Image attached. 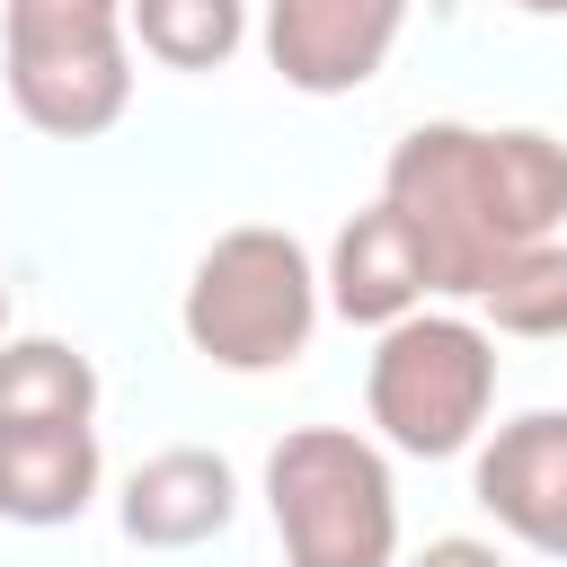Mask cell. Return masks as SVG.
Segmentation results:
<instances>
[{
  "label": "cell",
  "mask_w": 567,
  "mask_h": 567,
  "mask_svg": "<svg viewBox=\"0 0 567 567\" xmlns=\"http://www.w3.org/2000/svg\"><path fill=\"white\" fill-rule=\"evenodd\" d=\"M381 204L416 230L434 292L478 301L514 248L558 239L567 142L540 124H416L381 168Z\"/></svg>",
  "instance_id": "obj_1"
},
{
  "label": "cell",
  "mask_w": 567,
  "mask_h": 567,
  "mask_svg": "<svg viewBox=\"0 0 567 567\" xmlns=\"http://www.w3.org/2000/svg\"><path fill=\"white\" fill-rule=\"evenodd\" d=\"M319 301H328V284H319L310 248L292 230H275V221H239V230H221L195 257L177 319H186V346L204 363H221V372H284V363L310 354Z\"/></svg>",
  "instance_id": "obj_2"
},
{
  "label": "cell",
  "mask_w": 567,
  "mask_h": 567,
  "mask_svg": "<svg viewBox=\"0 0 567 567\" xmlns=\"http://www.w3.org/2000/svg\"><path fill=\"white\" fill-rule=\"evenodd\" d=\"M284 567H399V487L354 425H292L266 452Z\"/></svg>",
  "instance_id": "obj_3"
},
{
  "label": "cell",
  "mask_w": 567,
  "mask_h": 567,
  "mask_svg": "<svg viewBox=\"0 0 567 567\" xmlns=\"http://www.w3.org/2000/svg\"><path fill=\"white\" fill-rule=\"evenodd\" d=\"M124 0H0V62L9 97L35 133L89 142L133 106V44Z\"/></svg>",
  "instance_id": "obj_4"
},
{
  "label": "cell",
  "mask_w": 567,
  "mask_h": 567,
  "mask_svg": "<svg viewBox=\"0 0 567 567\" xmlns=\"http://www.w3.org/2000/svg\"><path fill=\"white\" fill-rule=\"evenodd\" d=\"M363 408L416 461L470 452L487 408H496V337L478 319H461V310L390 319L381 346H372V372H363Z\"/></svg>",
  "instance_id": "obj_5"
},
{
  "label": "cell",
  "mask_w": 567,
  "mask_h": 567,
  "mask_svg": "<svg viewBox=\"0 0 567 567\" xmlns=\"http://www.w3.org/2000/svg\"><path fill=\"white\" fill-rule=\"evenodd\" d=\"M408 27V0H266V62L301 97L363 89Z\"/></svg>",
  "instance_id": "obj_6"
},
{
  "label": "cell",
  "mask_w": 567,
  "mask_h": 567,
  "mask_svg": "<svg viewBox=\"0 0 567 567\" xmlns=\"http://www.w3.org/2000/svg\"><path fill=\"white\" fill-rule=\"evenodd\" d=\"M478 505L540 558H567V408H532L478 443Z\"/></svg>",
  "instance_id": "obj_7"
},
{
  "label": "cell",
  "mask_w": 567,
  "mask_h": 567,
  "mask_svg": "<svg viewBox=\"0 0 567 567\" xmlns=\"http://www.w3.org/2000/svg\"><path fill=\"white\" fill-rule=\"evenodd\" d=\"M115 514H124V540H142V549H204L213 532H230L239 478H230L221 452L168 443V452H151V461L124 478Z\"/></svg>",
  "instance_id": "obj_8"
},
{
  "label": "cell",
  "mask_w": 567,
  "mask_h": 567,
  "mask_svg": "<svg viewBox=\"0 0 567 567\" xmlns=\"http://www.w3.org/2000/svg\"><path fill=\"white\" fill-rule=\"evenodd\" d=\"M328 310L337 319H354V328H390V319H408V310H425V292H434V266H425V248H416V230L390 213V204H363L346 230H337V248H328Z\"/></svg>",
  "instance_id": "obj_9"
},
{
  "label": "cell",
  "mask_w": 567,
  "mask_h": 567,
  "mask_svg": "<svg viewBox=\"0 0 567 567\" xmlns=\"http://www.w3.org/2000/svg\"><path fill=\"white\" fill-rule=\"evenodd\" d=\"M97 496V425H0V514L27 532L80 523Z\"/></svg>",
  "instance_id": "obj_10"
},
{
  "label": "cell",
  "mask_w": 567,
  "mask_h": 567,
  "mask_svg": "<svg viewBox=\"0 0 567 567\" xmlns=\"http://www.w3.org/2000/svg\"><path fill=\"white\" fill-rule=\"evenodd\" d=\"M97 363L62 337H0V425H89Z\"/></svg>",
  "instance_id": "obj_11"
},
{
  "label": "cell",
  "mask_w": 567,
  "mask_h": 567,
  "mask_svg": "<svg viewBox=\"0 0 567 567\" xmlns=\"http://www.w3.org/2000/svg\"><path fill=\"white\" fill-rule=\"evenodd\" d=\"M124 27L168 71H221L248 44V0H124Z\"/></svg>",
  "instance_id": "obj_12"
},
{
  "label": "cell",
  "mask_w": 567,
  "mask_h": 567,
  "mask_svg": "<svg viewBox=\"0 0 567 567\" xmlns=\"http://www.w3.org/2000/svg\"><path fill=\"white\" fill-rule=\"evenodd\" d=\"M478 310H487V328H505V337H567V239L514 248V257L487 275Z\"/></svg>",
  "instance_id": "obj_13"
},
{
  "label": "cell",
  "mask_w": 567,
  "mask_h": 567,
  "mask_svg": "<svg viewBox=\"0 0 567 567\" xmlns=\"http://www.w3.org/2000/svg\"><path fill=\"white\" fill-rule=\"evenodd\" d=\"M416 567H505L487 540H470V532H452V540H425V558Z\"/></svg>",
  "instance_id": "obj_14"
},
{
  "label": "cell",
  "mask_w": 567,
  "mask_h": 567,
  "mask_svg": "<svg viewBox=\"0 0 567 567\" xmlns=\"http://www.w3.org/2000/svg\"><path fill=\"white\" fill-rule=\"evenodd\" d=\"M514 9H532V18H567V0H514Z\"/></svg>",
  "instance_id": "obj_15"
},
{
  "label": "cell",
  "mask_w": 567,
  "mask_h": 567,
  "mask_svg": "<svg viewBox=\"0 0 567 567\" xmlns=\"http://www.w3.org/2000/svg\"><path fill=\"white\" fill-rule=\"evenodd\" d=\"M0 337H9V284H0Z\"/></svg>",
  "instance_id": "obj_16"
}]
</instances>
